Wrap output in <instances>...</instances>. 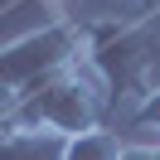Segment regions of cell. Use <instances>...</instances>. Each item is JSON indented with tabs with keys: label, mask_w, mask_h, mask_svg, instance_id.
I'll return each instance as SVG.
<instances>
[{
	"label": "cell",
	"mask_w": 160,
	"mask_h": 160,
	"mask_svg": "<svg viewBox=\"0 0 160 160\" xmlns=\"http://www.w3.org/2000/svg\"><path fill=\"white\" fill-rule=\"evenodd\" d=\"M0 160H63V141L49 136V131L5 126V136H0Z\"/></svg>",
	"instance_id": "277c9868"
},
{
	"label": "cell",
	"mask_w": 160,
	"mask_h": 160,
	"mask_svg": "<svg viewBox=\"0 0 160 160\" xmlns=\"http://www.w3.org/2000/svg\"><path fill=\"white\" fill-rule=\"evenodd\" d=\"M78 39H82V68L97 78L107 107H121V102L136 107L155 88L160 44L150 39L141 15H131V20H121V15L78 20Z\"/></svg>",
	"instance_id": "6da1fadb"
},
{
	"label": "cell",
	"mask_w": 160,
	"mask_h": 160,
	"mask_svg": "<svg viewBox=\"0 0 160 160\" xmlns=\"http://www.w3.org/2000/svg\"><path fill=\"white\" fill-rule=\"evenodd\" d=\"M117 160H160V136H141V141H121V155Z\"/></svg>",
	"instance_id": "52a82bcc"
},
{
	"label": "cell",
	"mask_w": 160,
	"mask_h": 160,
	"mask_svg": "<svg viewBox=\"0 0 160 160\" xmlns=\"http://www.w3.org/2000/svg\"><path fill=\"white\" fill-rule=\"evenodd\" d=\"M15 112H20V97L0 88V126H10V121H15Z\"/></svg>",
	"instance_id": "ba28073f"
},
{
	"label": "cell",
	"mask_w": 160,
	"mask_h": 160,
	"mask_svg": "<svg viewBox=\"0 0 160 160\" xmlns=\"http://www.w3.org/2000/svg\"><path fill=\"white\" fill-rule=\"evenodd\" d=\"M0 136H5V126H0Z\"/></svg>",
	"instance_id": "8fae6325"
},
{
	"label": "cell",
	"mask_w": 160,
	"mask_h": 160,
	"mask_svg": "<svg viewBox=\"0 0 160 160\" xmlns=\"http://www.w3.org/2000/svg\"><path fill=\"white\" fill-rule=\"evenodd\" d=\"M131 5H136V10H141V20H146V15H155V10H160V0H131Z\"/></svg>",
	"instance_id": "9c48e42d"
},
{
	"label": "cell",
	"mask_w": 160,
	"mask_h": 160,
	"mask_svg": "<svg viewBox=\"0 0 160 160\" xmlns=\"http://www.w3.org/2000/svg\"><path fill=\"white\" fill-rule=\"evenodd\" d=\"M49 5H58V10H63V5H73V0H49Z\"/></svg>",
	"instance_id": "30bf717a"
},
{
	"label": "cell",
	"mask_w": 160,
	"mask_h": 160,
	"mask_svg": "<svg viewBox=\"0 0 160 160\" xmlns=\"http://www.w3.org/2000/svg\"><path fill=\"white\" fill-rule=\"evenodd\" d=\"M117 155H121V136L107 131V126L63 141V160H117Z\"/></svg>",
	"instance_id": "5b68a950"
},
{
	"label": "cell",
	"mask_w": 160,
	"mask_h": 160,
	"mask_svg": "<svg viewBox=\"0 0 160 160\" xmlns=\"http://www.w3.org/2000/svg\"><path fill=\"white\" fill-rule=\"evenodd\" d=\"M131 126H136V131H160V82L131 107Z\"/></svg>",
	"instance_id": "8992f818"
},
{
	"label": "cell",
	"mask_w": 160,
	"mask_h": 160,
	"mask_svg": "<svg viewBox=\"0 0 160 160\" xmlns=\"http://www.w3.org/2000/svg\"><path fill=\"white\" fill-rule=\"evenodd\" d=\"M82 58V39H78V20L63 15L53 24H39L29 34H15V39L0 44V88L15 92V97H29L39 82L68 73Z\"/></svg>",
	"instance_id": "3957f363"
},
{
	"label": "cell",
	"mask_w": 160,
	"mask_h": 160,
	"mask_svg": "<svg viewBox=\"0 0 160 160\" xmlns=\"http://www.w3.org/2000/svg\"><path fill=\"white\" fill-rule=\"evenodd\" d=\"M107 97H102L97 78L82 68V58L73 63L68 73L39 82L29 97H20V112H15L10 126H24V131H49V136L68 141V136H82V131H97L102 117H107Z\"/></svg>",
	"instance_id": "7a4b0ae2"
}]
</instances>
